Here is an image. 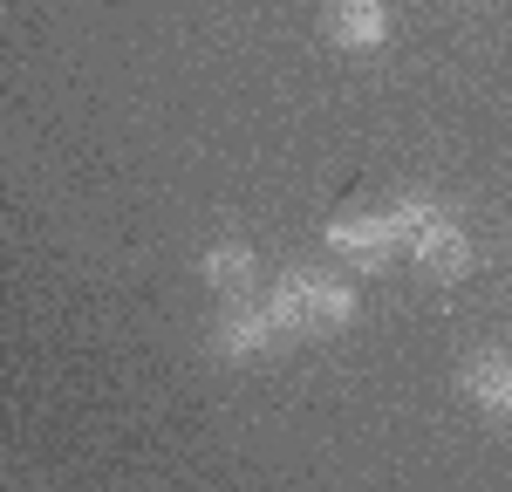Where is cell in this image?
I'll return each instance as SVG.
<instances>
[{"mask_svg": "<svg viewBox=\"0 0 512 492\" xmlns=\"http://www.w3.org/2000/svg\"><path fill=\"white\" fill-rule=\"evenodd\" d=\"M274 328L280 335H335V328L355 322V294L335 274H308V267H294V274H280L274 287Z\"/></svg>", "mask_w": 512, "mask_h": 492, "instance_id": "6da1fadb", "label": "cell"}, {"mask_svg": "<svg viewBox=\"0 0 512 492\" xmlns=\"http://www.w3.org/2000/svg\"><path fill=\"white\" fill-rule=\"evenodd\" d=\"M424 212H431V199H410V205H396V212H349V219L328 226V246L349 253L355 267H390V253L410 246Z\"/></svg>", "mask_w": 512, "mask_h": 492, "instance_id": "7a4b0ae2", "label": "cell"}, {"mask_svg": "<svg viewBox=\"0 0 512 492\" xmlns=\"http://www.w3.org/2000/svg\"><path fill=\"white\" fill-rule=\"evenodd\" d=\"M403 253H417V267H424L431 281H458V274L472 267V240H465V226H458L444 205H431V212L417 219V233H410Z\"/></svg>", "mask_w": 512, "mask_h": 492, "instance_id": "3957f363", "label": "cell"}, {"mask_svg": "<svg viewBox=\"0 0 512 492\" xmlns=\"http://www.w3.org/2000/svg\"><path fill=\"white\" fill-rule=\"evenodd\" d=\"M328 35L342 48H383L390 14H383V0H328Z\"/></svg>", "mask_w": 512, "mask_h": 492, "instance_id": "277c9868", "label": "cell"}, {"mask_svg": "<svg viewBox=\"0 0 512 492\" xmlns=\"http://www.w3.org/2000/svg\"><path fill=\"white\" fill-rule=\"evenodd\" d=\"M465 397H478L492 417H512V363L506 356H472L465 363Z\"/></svg>", "mask_w": 512, "mask_h": 492, "instance_id": "5b68a950", "label": "cell"}, {"mask_svg": "<svg viewBox=\"0 0 512 492\" xmlns=\"http://www.w3.org/2000/svg\"><path fill=\"white\" fill-rule=\"evenodd\" d=\"M205 281L219 287L226 301H253V253H246L239 240L212 246V253H205Z\"/></svg>", "mask_w": 512, "mask_h": 492, "instance_id": "8992f818", "label": "cell"}, {"mask_svg": "<svg viewBox=\"0 0 512 492\" xmlns=\"http://www.w3.org/2000/svg\"><path fill=\"white\" fill-rule=\"evenodd\" d=\"M274 335H280L274 315H260V308L233 301V315H226V328H219V349H226V356H260Z\"/></svg>", "mask_w": 512, "mask_h": 492, "instance_id": "52a82bcc", "label": "cell"}]
</instances>
